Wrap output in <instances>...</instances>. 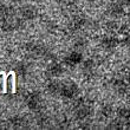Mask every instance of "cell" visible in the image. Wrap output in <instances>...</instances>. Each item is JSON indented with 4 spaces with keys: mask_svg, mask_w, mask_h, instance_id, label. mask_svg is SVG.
<instances>
[{
    "mask_svg": "<svg viewBox=\"0 0 130 130\" xmlns=\"http://www.w3.org/2000/svg\"><path fill=\"white\" fill-rule=\"evenodd\" d=\"M13 72L14 71H10L7 75L5 73V72L3 73V91H0L1 93H6L7 92V78H8V76H11Z\"/></svg>",
    "mask_w": 130,
    "mask_h": 130,
    "instance_id": "cell-1",
    "label": "cell"
},
{
    "mask_svg": "<svg viewBox=\"0 0 130 130\" xmlns=\"http://www.w3.org/2000/svg\"><path fill=\"white\" fill-rule=\"evenodd\" d=\"M11 76H12V80H11V82H12V91H11V92L15 93L17 92V85H15V72H13Z\"/></svg>",
    "mask_w": 130,
    "mask_h": 130,
    "instance_id": "cell-2",
    "label": "cell"
},
{
    "mask_svg": "<svg viewBox=\"0 0 130 130\" xmlns=\"http://www.w3.org/2000/svg\"><path fill=\"white\" fill-rule=\"evenodd\" d=\"M3 73H4V72H0V76H3Z\"/></svg>",
    "mask_w": 130,
    "mask_h": 130,
    "instance_id": "cell-3",
    "label": "cell"
}]
</instances>
